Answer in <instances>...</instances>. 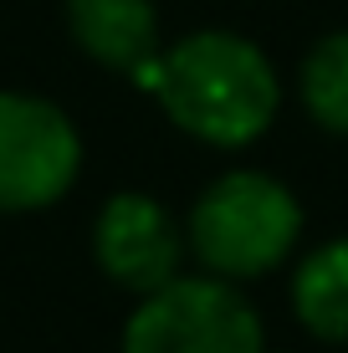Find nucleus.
I'll use <instances>...</instances> for the list:
<instances>
[{"instance_id":"1","label":"nucleus","mask_w":348,"mask_h":353,"mask_svg":"<svg viewBox=\"0 0 348 353\" xmlns=\"http://www.w3.org/2000/svg\"><path fill=\"white\" fill-rule=\"evenodd\" d=\"M139 92L179 139L231 159L256 149L292 103L277 57L236 26H190L170 36Z\"/></svg>"},{"instance_id":"2","label":"nucleus","mask_w":348,"mask_h":353,"mask_svg":"<svg viewBox=\"0 0 348 353\" xmlns=\"http://www.w3.org/2000/svg\"><path fill=\"white\" fill-rule=\"evenodd\" d=\"M179 215H185L190 266L251 292L282 276L307 246V205L297 185L251 159L221 164Z\"/></svg>"},{"instance_id":"3","label":"nucleus","mask_w":348,"mask_h":353,"mask_svg":"<svg viewBox=\"0 0 348 353\" xmlns=\"http://www.w3.org/2000/svg\"><path fill=\"white\" fill-rule=\"evenodd\" d=\"M118 353H272V327L251 287L190 266L159 292L128 302Z\"/></svg>"},{"instance_id":"4","label":"nucleus","mask_w":348,"mask_h":353,"mask_svg":"<svg viewBox=\"0 0 348 353\" xmlns=\"http://www.w3.org/2000/svg\"><path fill=\"white\" fill-rule=\"evenodd\" d=\"M88 133L67 103L36 88H0V221H31L77 194Z\"/></svg>"},{"instance_id":"5","label":"nucleus","mask_w":348,"mask_h":353,"mask_svg":"<svg viewBox=\"0 0 348 353\" xmlns=\"http://www.w3.org/2000/svg\"><path fill=\"white\" fill-rule=\"evenodd\" d=\"M88 256L92 272L128 302L159 292L190 272V241H185V215L164 200L159 190L143 185H118L98 200L88 221Z\"/></svg>"},{"instance_id":"6","label":"nucleus","mask_w":348,"mask_h":353,"mask_svg":"<svg viewBox=\"0 0 348 353\" xmlns=\"http://www.w3.org/2000/svg\"><path fill=\"white\" fill-rule=\"evenodd\" d=\"M62 26L82 62L134 88H143L170 46L159 0H62Z\"/></svg>"},{"instance_id":"7","label":"nucleus","mask_w":348,"mask_h":353,"mask_svg":"<svg viewBox=\"0 0 348 353\" xmlns=\"http://www.w3.org/2000/svg\"><path fill=\"white\" fill-rule=\"evenodd\" d=\"M282 297L307 343L348 353V230L297 251V261L282 272Z\"/></svg>"},{"instance_id":"8","label":"nucleus","mask_w":348,"mask_h":353,"mask_svg":"<svg viewBox=\"0 0 348 353\" xmlns=\"http://www.w3.org/2000/svg\"><path fill=\"white\" fill-rule=\"evenodd\" d=\"M297 113L323 139H348V26H333L307 41L297 72L287 77Z\"/></svg>"}]
</instances>
